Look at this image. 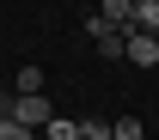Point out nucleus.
Returning a JSON list of instances; mask_svg holds the SVG:
<instances>
[{"mask_svg":"<svg viewBox=\"0 0 159 140\" xmlns=\"http://www.w3.org/2000/svg\"><path fill=\"white\" fill-rule=\"evenodd\" d=\"M12 122L37 134V128H49V122H55V104L43 98V91H37V98H12Z\"/></svg>","mask_w":159,"mask_h":140,"instance_id":"obj_1","label":"nucleus"},{"mask_svg":"<svg viewBox=\"0 0 159 140\" xmlns=\"http://www.w3.org/2000/svg\"><path fill=\"white\" fill-rule=\"evenodd\" d=\"M122 55L135 61V67H159V37L153 31H129L122 37Z\"/></svg>","mask_w":159,"mask_h":140,"instance_id":"obj_2","label":"nucleus"},{"mask_svg":"<svg viewBox=\"0 0 159 140\" xmlns=\"http://www.w3.org/2000/svg\"><path fill=\"white\" fill-rule=\"evenodd\" d=\"M86 31H92V43H98L104 61H122V31H116L110 19H98V12H92V19H86Z\"/></svg>","mask_w":159,"mask_h":140,"instance_id":"obj_3","label":"nucleus"},{"mask_svg":"<svg viewBox=\"0 0 159 140\" xmlns=\"http://www.w3.org/2000/svg\"><path fill=\"white\" fill-rule=\"evenodd\" d=\"M98 19H110L116 31H135V0H104V6H98Z\"/></svg>","mask_w":159,"mask_h":140,"instance_id":"obj_4","label":"nucleus"},{"mask_svg":"<svg viewBox=\"0 0 159 140\" xmlns=\"http://www.w3.org/2000/svg\"><path fill=\"white\" fill-rule=\"evenodd\" d=\"M135 31H153L159 37V0H135Z\"/></svg>","mask_w":159,"mask_h":140,"instance_id":"obj_5","label":"nucleus"},{"mask_svg":"<svg viewBox=\"0 0 159 140\" xmlns=\"http://www.w3.org/2000/svg\"><path fill=\"white\" fill-rule=\"evenodd\" d=\"M141 134H147V128H141L135 116H122V122H110V140H141Z\"/></svg>","mask_w":159,"mask_h":140,"instance_id":"obj_6","label":"nucleus"},{"mask_svg":"<svg viewBox=\"0 0 159 140\" xmlns=\"http://www.w3.org/2000/svg\"><path fill=\"white\" fill-rule=\"evenodd\" d=\"M43 134H49V140H80V122H67V116H55V122H49V128H43Z\"/></svg>","mask_w":159,"mask_h":140,"instance_id":"obj_7","label":"nucleus"},{"mask_svg":"<svg viewBox=\"0 0 159 140\" xmlns=\"http://www.w3.org/2000/svg\"><path fill=\"white\" fill-rule=\"evenodd\" d=\"M80 140H110V122H98V116H86V122H80Z\"/></svg>","mask_w":159,"mask_h":140,"instance_id":"obj_8","label":"nucleus"},{"mask_svg":"<svg viewBox=\"0 0 159 140\" xmlns=\"http://www.w3.org/2000/svg\"><path fill=\"white\" fill-rule=\"evenodd\" d=\"M37 91H43V73H37V67H25V73H19V98H37Z\"/></svg>","mask_w":159,"mask_h":140,"instance_id":"obj_9","label":"nucleus"},{"mask_svg":"<svg viewBox=\"0 0 159 140\" xmlns=\"http://www.w3.org/2000/svg\"><path fill=\"white\" fill-rule=\"evenodd\" d=\"M0 140H31V128H19L12 116H0Z\"/></svg>","mask_w":159,"mask_h":140,"instance_id":"obj_10","label":"nucleus"},{"mask_svg":"<svg viewBox=\"0 0 159 140\" xmlns=\"http://www.w3.org/2000/svg\"><path fill=\"white\" fill-rule=\"evenodd\" d=\"M0 116H12V98H6V91H0Z\"/></svg>","mask_w":159,"mask_h":140,"instance_id":"obj_11","label":"nucleus"}]
</instances>
